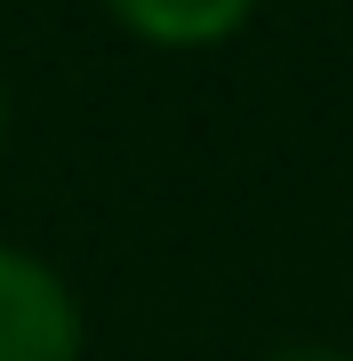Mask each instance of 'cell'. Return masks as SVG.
Listing matches in <instances>:
<instances>
[{"mask_svg":"<svg viewBox=\"0 0 353 361\" xmlns=\"http://www.w3.org/2000/svg\"><path fill=\"white\" fill-rule=\"evenodd\" d=\"M0 361H80L73 289L25 249H0Z\"/></svg>","mask_w":353,"mask_h":361,"instance_id":"cell-1","label":"cell"},{"mask_svg":"<svg viewBox=\"0 0 353 361\" xmlns=\"http://www.w3.org/2000/svg\"><path fill=\"white\" fill-rule=\"evenodd\" d=\"M273 361H353V353H321V345H297V353H273Z\"/></svg>","mask_w":353,"mask_h":361,"instance_id":"cell-3","label":"cell"},{"mask_svg":"<svg viewBox=\"0 0 353 361\" xmlns=\"http://www.w3.org/2000/svg\"><path fill=\"white\" fill-rule=\"evenodd\" d=\"M105 8L153 49H209L257 16V0H105Z\"/></svg>","mask_w":353,"mask_h":361,"instance_id":"cell-2","label":"cell"},{"mask_svg":"<svg viewBox=\"0 0 353 361\" xmlns=\"http://www.w3.org/2000/svg\"><path fill=\"white\" fill-rule=\"evenodd\" d=\"M0 137H8V104H0Z\"/></svg>","mask_w":353,"mask_h":361,"instance_id":"cell-4","label":"cell"}]
</instances>
